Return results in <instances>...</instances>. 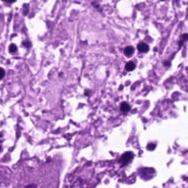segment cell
<instances>
[{
	"label": "cell",
	"mask_w": 188,
	"mask_h": 188,
	"mask_svg": "<svg viewBox=\"0 0 188 188\" xmlns=\"http://www.w3.org/2000/svg\"><path fill=\"white\" fill-rule=\"evenodd\" d=\"M120 110L122 111V112H128V111L130 110V106H129V104L128 103H126V102H123L122 104H121V106H120Z\"/></svg>",
	"instance_id": "obj_4"
},
{
	"label": "cell",
	"mask_w": 188,
	"mask_h": 188,
	"mask_svg": "<svg viewBox=\"0 0 188 188\" xmlns=\"http://www.w3.org/2000/svg\"><path fill=\"white\" fill-rule=\"evenodd\" d=\"M137 49H138V51H139V52L146 53V52H148L150 48H148V46L146 44V43H139V44L137 45Z\"/></svg>",
	"instance_id": "obj_2"
},
{
	"label": "cell",
	"mask_w": 188,
	"mask_h": 188,
	"mask_svg": "<svg viewBox=\"0 0 188 188\" xmlns=\"http://www.w3.org/2000/svg\"><path fill=\"white\" fill-rule=\"evenodd\" d=\"M4 1H7V2H15L16 0H4Z\"/></svg>",
	"instance_id": "obj_10"
},
{
	"label": "cell",
	"mask_w": 188,
	"mask_h": 188,
	"mask_svg": "<svg viewBox=\"0 0 188 188\" xmlns=\"http://www.w3.org/2000/svg\"><path fill=\"white\" fill-rule=\"evenodd\" d=\"M0 150H1V146H0Z\"/></svg>",
	"instance_id": "obj_12"
},
{
	"label": "cell",
	"mask_w": 188,
	"mask_h": 188,
	"mask_svg": "<svg viewBox=\"0 0 188 188\" xmlns=\"http://www.w3.org/2000/svg\"><path fill=\"white\" fill-rule=\"evenodd\" d=\"M26 187H36V185H28Z\"/></svg>",
	"instance_id": "obj_11"
},
{
	"label": "cell",
	"mask_w": 188,
	"mask_h": 188,
	"mask_svg": "<svg viewBox=\"0 0 188 188\" xmlns=\"http://www.w3.org/2000/svg\"><path fill=\"white\" fill-rule=\"evenodd\" d=\"M155 148H156V144H155V143H150L148 146V150H155Z\"/></svg>",
	"instance_id": "obj_7"
},
{
	"label": "cell",
	"mask_w": 188,
	"mask_h": 188,
	"mask_svg": "<svg viewBox=\"0 0 188 188\" xmlns=\"http://www.w3.org/2000/svg\"><path fill=\"white\" fill-rule=\"evenodd\" d=\"M4 75H5V71H4L3 68L0 67V79H2L4 77Z\"/></svg>",
	"instance_id": "obj_8"
},
{
	"label": "cell",
	"mask_w": 188,
	"mask_h": 188,
	"mask_svg": "<svg viewBox=\"0 0 188 188\" xmlns=\"http://www.w3.org/2000/svg\"><path fill=\"white\" fill-rule=\"evenodd\" d=\"M16 50H17V47H16V45L11 44V45L9 46V52H10V53H15Z\"/></svg>",
	"instance_id": "obj_6"
},
{
	"label": "cell",
	"mask_w": 188,
	"mask_h": 188,
	"mask_svg": "<svg viewBox=\"0 0 188 188\" xmlns=\"http://www.w3.org/2000/svg\"><path fill=\"white\" fill-rule=\"evenodd\" d=\"M135 68V64L134 62H132V61H130V62L126 63V66H125V69L127 70V71H132V70Z\"/></svg>",
	"instance_id": "obj_5"
},
{
	"label": "cell",
	"mask_w": 188,
	"mask_h": 188,
	"mask_svg": "<svg viewBox=\"0 0 188 188\" xmlns=\"http://www.w3.org/2000/svg\"><path fill=\"white\" fill-rule=\"evenodd\" d=\"M133 158V154L131 152H124V154L121 156V159H120V162H121V165L122 166H125L126 164L130 162Z\"/></svg>",
	"instance_id": "obj_1"
},
{
	"label": "cell",
	"mask_w": 188,
	"mask_h": 188,
	"mask_svg": "<svg viewBox=\"0 0 188 188\" xmlns=\"http://www.w3.org/2000/svg\"><path fill=\"white\" fill-rule=\"evenodd\" d=\"M188 40V35L187 34H184L182 36V41H187Z\"/></svg>",
	"instance_id": "obj_9"
},
{
	"label": "cell",
	"mask_w": 188,
	"mask_h": 188,
	"mask_svg": "<svg viewBox=\"0 0 188 188\" xmlns=\"http://www.w3.org/2000/svg\"><path fill=\"white\" fill-rule=\"evenodd\" d=\"M133 52H134V48L131 46H128L124 49V54L126 56H131L133 54Z\"/></svg>",
	"instance_id": "obj_3"
}]
</instances>
